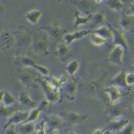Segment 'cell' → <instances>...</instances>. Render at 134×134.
I'll list each match as a JSON object with an SVG mask.
<instances>
[{
  "instance_id": "32",
  "label": "cell",
  "mask_w": 134,
  "mask_h": 134,
  "mask_svg": "<svg viewBox=\"0 0 134 134\" xmlns=\"http://www.w3.org/2000/svg\"><path fill=\"white\" fill-rule=\"evenodd\" d=\"M90 42H92L95 46H101L106 43V40L104 38H101V37H99V35H96V34H90Z\"/></svg>"
},
{
  "instance_id": "37",
  "label": "cell",
  "mask_w": 134,
  "mask_h": 134,
  "mask_svg": "<svg viewBox=\"0 0 134 134\" xmlns=\"http://www.w3.org/2000/svg\"><path fill=\"white\" fill-rule=\"evenodd\" d=\"M93 134H105V131H104V129H96Z\"/></svg>"
},
{
  "instance_id": "20",
  "label": "cell",
  "mask_w": 134,
  "mask_h": 134,
  "mask_svg": "<svg viewBox=\"0 0 134 134\" xmlns=\"http://www.w3.org/2000/svg\"><path fill=\"white\" fill-rule=\"evenodd\" d=\"M65 88V93L67 94L68 99L73 100L74 99V95L77 93V83H74L73 81H70V82H66L64 85Z\"/></svg>"
},
{
  "instance_id": "14",
  "label": "cell",
  "mask_w": 134,
  "mask_h": 134,
  "mask_svg": "<svg viewBox=\"0 0 134 134\" xmlns=\"http://www.w3.org/2000/svg\"><path fill=\"white\" fill-rule=\"evenodd\" d=\"M92 21V15H84L77 11L74 14V27H79L82 25H88Z\"/></svg>"
},
{
  "instance_id": "1",
  "label": "cell",
  "mask_w": 134,
  "mask_h": 134,
  "mask_svg": "<svg viewBox=\"0 0 134 134\" xmlns=\"http://www.w3.org/2000/svg\"><path fill=\"white\" fill-rule=\"evenodd\" d=\"M37 82L40 83V87L43 88V92L46 95V100L50 102H57L60 100V89L55 88L50 84L49 82H46L44 78L39 77L37 79Z\"/></svg>"
},
{
  "instance_id": "15",
  "label": "cell",
  "mask_w": 134,
  "mask_h": 134,
  "mask_svg": "<svg viewBox=\"0 0 134 134\" xmlns=\"http://www.w3.org/2000/svg\"><path fill=\"white\" fill-rule=\"evenodd\" d=\"M17 131L21 134H35L37 133V127L33 124V122H31V123L25 122V123L18 124Z\"/></svg>"
},
{
  "instance_id": "17",
  "label": "cell",
  "mask_w": 134,
  "mask_h": 134,
  "mask_svg": "<svg viewBox=\"0 0 134 134\" xmlns=\"http://www.w3.org/2000/svg\"><path fill=\"white\" fill-rule=\"evenodd\" d=\"M1 105H5V106H9L11 107L12 105L17 104V99L15 98L11 93L9 92H1Z\"/></svg>"
},
{
  "instance_id": "6",
  "label": "cell",
  "mask_w": 134,
  "mask_h": 134,
  "mask_svg": "<svg viewBox=\"0 0 134 134\" xmlns=\"http://www.w3.org/2000/svg\"><path fill=\"white\" fill-rule=\"evenodd\" d=\"M48 105H49V101H48V100H43L38 105V107L32 109V111H29V117L27 118L26 122H27V123H31V122L37 121V118L39 117V113L42 112V111H45V110L48 109Z\"/></svg>"
},
{
  "instance_id": "12",
  "label": "cell",
  "mask_w": 134,
  "mask_h": 134,
  "mask_svg": "<svg viewBox=\"0 0 134 134\" xmlns=\"http://www.w3.org/2000/svg\"><path fill=\"white\" fill-rule=\"evenodd\" d=\"M92 34H96L104 38L105 40H112L113 39V34H112V29H110L109 27H105V26H101L99 28H95L92 31Z\"/></svg>"
},
{
  "instance_id": "16",
  "label": "cell",
  "mask_w": 134,
  "mask_h": 134,
  "mask_svg": "<svg viewBox=\"0 0 134 134\" xmlns=\"http://www.w3.org/2000/svg\"><path fill=\"white\" fill-rule=\"evenodd\" d=\"M74 5H77L78 9H79V12L84 15H90V12L93 11V5L94 3L93 1H76Z\"/></svg>"
},
{
  "instance_id": "25",
  "label": "cell",
  "mask_w": 134,
  "mask_h": 134,
  "mask_svg": "<svg viewBox=\"0 0 134 134\" xmlns=\"http://www.w3.org/2000/svg\"><path fill=\"white\" fill-rule=\"evenodd\" d=\"M57 54L59 56L61 57V60H66L70 57V46L65 44V43H61L59 44V48H57Z\"/></svg>"
},
{
  "instance_id": "21",
  "label": "cell",
  "mask_w": 134,
  "mask_h": 134,
  "mask_svg": "<svg viewBox=\"0 0 134 134\" xmlns=\"http://www.w3.org/2000/svg\"><path fill=\"white\" fill-rule=\"evenodd\" d=\"M104 22H105V14L101 12V11H99V12H96L95 15H92V21H90L89 27H90V29L93 31L94 27H96V26H101Z\"/></svg>"
},
{
  "instance_id": "30",
  "label": "cell",
  "mask_w": 134,
  "mask_h": 134,
  "mask_svg": "<svg viewBox=\"0 0 134 134\" xmlns=\"http://www.w3.org/2000/svg\"><path fill=\"white\" fill-rule=\"evenodd\" d=\"M46 82H49L50 84L53 85V87H55V88L57 89H60L64 84V82H65V77L64 78H61V79H56V78H53V77H45L44 78Z\"/></svg>"
},
{
  "instance_id": "34",
  "label": "cell",
  "mask_w": 134,
  "mask_h": 134,
  "mask_svg": "<svg viewBox=\"0 0 134 134\" xmlns=\"http://www.w3.org/2000/svg\"><path fill=\"white\" fill-rule=\"evenodd\" d=\"M118 134H133V127L129 126V124H127L123 129H121V131L118 132Z\"/></svg>"
},
{
  "instance_id": "22",
  "label": "cell",
  "mask_w": 134,
  "mask_h": 134,
  "mask_svg": "<svg viewBox=\"0 0 134 134\" xmlns=\"http://www.w3.org/2000/svg\"><path fill=\"white\" fill-rule=\"evenodd\" d=\"M105 92L109 94L111 102H116V101H118V100L122 98V94H121V92L118 90V88H117V87H115V85L110 87V88H106Z\"/></svg>"
},
{
  "instance_id": "26",
  "label": "cell",
  "mask_w": 134,
  "mask_h": 134,
  "mask_svg": "<svg viewBox=\"0 0 134 134\" xmlns=\"http://www.w3.org/2000/svg\"><path fill=\"white\" fill-rule=\"evenodd\" d=\"M40 16H42V12L39 10H32V11H28V12L26 14V18H27L31 23H33V25H35V23L39 21Z\"/></svg>"
},
{
  "instance_id": "24",
  "label": "cell",
  "mask_w": 134,
  "mask_h": 134,
  "mask_svg": "<svg viewBox=\"0 0 134 134\" xmlns=\"http://www.w3.org/2000/svg\"><path fill=\"white\" fill-rule=\"evenodd\" d=\"M120 25L123 29H132L134 27V16L126 15L120 20Z\"/></svg>"
},
{
  "instance_id": "39",
  "label": "cell",
  "mask_w": 134,
  "mask_h": 134,
  "mask_svg": "<svg viewBox=\"0 0 134 134\" xmlns=\"http://www.w3.org/2000/svg\"><path fill=\"white\" fill-rule=\"evenodd\" d=\"M105 134H115V133H113V132H110V131H106Z\"/></svg>"
},
{
  "instance_id": "7",
  "label": "cell",
  "mask_w": 134,
  "mask_h": 134,
  "mask_svg": "<svg viewBox=\"0 0 134 134\" xmlns=\"http://www.w3.org/2000/svg\"><path fill=\"white\" fill-rule=\"evenodd\" d=\"M90 34H92V31H87V29H84V31H77V32H74V33H68V34H66L64 37V42H65V44L70 45L71 43L74 42V40L82 39V38H84L85 35H90Z\"/></svg>"
},
{
  "instance_id": "19",
  "label": "cell",
  "mask_w": 134,
  "mask_h": 134,
  "mask_svg": "<svg viewBox=\"0 0 134 134\" xmlns=\"http://www.w3.org/2000/svg\"><path fill=\"white\" fill-rule=\"evenodd\" d=\"M124 110H126V106H124L123 104H117V105H112L111 107H110L109 113H110V116L112 117L113 120H116L117 117H120V116L123 115Z\"/></svg>"
},
{
  "instance_id": "18",
  "label": "cell",
  "mask_w": 134,
  "mask_h": 134,
  "mask_svg": "<svg viewBox=\"0 0 134 134\" xmlns=\"http://www.w3.org/2000/svg\"><path fill=\"white\" fill-rule=\"evenodd\" d=\"M18 101H20L21 105L27 106V107H31V109H35V107H38L37 102L33 101V100L29 98L28 93H26V92H22L21 94H20V99H18Z\"/></svg>"
},
{
  "instance_id": "31",
  "label": "cell",
  "mask_w": 134,
  "mask_h": 134,
  "mask_svg": "<svg viewBox=\"0 0 134 134\" xmlns=\"http://www.w3.org/2000/svg\"><path fill=\"white\" fill-rule=\"evenodd\" d=\"M66 68H67V72H68L71 76H73V74L78 71V68H79V61H78V60L71 61L70 64L67 65Z\"/></svg>"
},
{
  "instance_id": "41",
  "label": "cell",
  "mask_w": 134,
  "mask_h": 134,
  "mask_svg": "<svg viewBox=\"0 0 134 134\" xmlns=\"http://www.w3.org/2000/svg\"><path fill=\"white\" fill-rule=\"evenodd\" d=\"M35 134H37V133H35Z\"/></svg>"
},
{
  "instance_id": "8",
  "label": "cell",
  "mask_w": 134,
  "mask_h": 134,
  "mask_svg": "<svg viewBox=\"0 0 134 134\" xmlns=\"http://www.w3.org/2000/svg\"><path fill=\"white\" fill-rule=\"evenodd\" d=\"M128 123H129L128 120H113L106 126L105 129L106 131H110V132H113V133H115V132L118 133V132H120L121 129H123Z\"/></svg>"
},
{
  "instance_id": "40",
  "label": "cell",
  "mask_w": 134,
  "mask_h": 134,
  "mask_svg": "<svg viewBox=\"0 0 134 134\" xmlns=\"http://www.w3.org/2000/svg\"><path fill=\"white\" fill-rule=\"evenodd\" d=\"M68 134H77V133H76V132H70Z\"/></svg>"
},
{
  "instance_id": "9",
  "label": "cell",
  "mask_w": 134,
  "mask_h": 134,
  "mask_svg": "<svg viewBox=\"0 0 134 134\" xmlns=\"http://www.w3.org/2000/svg\"><path fill=\"white\" fill-rule=\"evenodd\" d=\"M123 55H124V50L121 48V46H115L113 50L111 51L110 54V57L109 60L112 62V64H116V65H122V59H123Z\"/></svg>"
},
{
  "instance_id": "4",
  "label": "cell",
  "mask_w": 134,
  "mask_h": 134,
  "mask_svg": "<svg viewBox=\"0 0 134 134\" xmlns=\"http://www.w3.org/2000/svg\"><path fill=\"white\" fill-rule=\"evenodd\" d=\"M29 117V112L28 111H17L15 113L14 116H11L6 122V127H10V126H14V124H21V123H25L27 118Z\"/></svg>"
},
{
  "instance_id": "10",
  "label": "cell",
  "mask_w": 134,
  "mask_h": 134,
  "mask_svg": "<svg viewBox=\"0 0 134 134\" xmlns=\"http://www.w3.org/2000/svg\"><path fill=\"white\" fill-rule=\"evenodd\" d=\"M112 34H113V39H112L113 45L121 46V48L126 51V49H127V40L124 38L123 33L120 32V31H117V29H112Z\"/></svg>"
},
{
  "instance_id": "33",
  "label": "cell",
  "mask_w": 134,
  "mask_h": 134,
  "mask_svg": "<svg viewBox=\"0 0 134 134\" xmlns=\"http://www.w3.org/2000/svg\"><path fill=\"white\" fill-rule=\"evenodd\" d=\"M37 134H46V124H45V121L39 123L37 126Z\"/></svg>"
},
{
  "instance_id": "23",
  "label": "cell",
  "mask_w": 134,
  "mask_h": 134,
  "mask_svg": "<svg viewBox=\"0 0 134 134\" xmlns=\"http://www.w3.org/2000/svg\"><path fill=\"white\" fill-rule=\"evenodd\" d=\"M18 74H20V82L26 87H32L33 84V77L32 74L27 73L23 70H18Z\"/></svg>"
},
{
  "instance_id": "5",
  "label": "cell",
  "mask_w": 134,
  "mask_h": 134,
  "mask_svg": "<svg viewBox=\"0 0 134 134\" xmlns=\"http://www.w3.org/2000/svg\"><path fill=\"white\" fill-rule=\"evenodd\" d=\"M21 64L22 66H27V67H32V68H35V70L38 71L39 73L42 74V76H49V70L44 66H40L35 62L34 60L32 59H29V57H22L21 59Z\"/></svg>"
},
{
  "instance_id": "27",
  "label": "cell",
  "mask_w": 134,
  "mask_h": 134,
  "mask_svg": "<svg viewBox=\"0 0 134 134\" xmlns=\"http://www.w3.org/2000/svg\"><path fill=\"white\" fill-rule=\"evenodd\" d=\"M16 112H17V110L14 109V107H9V106H5V105H1V107H0V113H1V117H3V118H5V117L10 118V117L14 116Z\"/></svg>"
},
{
  "instance_id": "38",
  "label": "cell",
  "mask_w": 134,
  "mask_h": 134,
  "mask_svg": "<svg viewBox=\"0 0 134 134\" xmlns=\"http://www.w3.org/2000/svg\"><path fill=\"white\" fill-rule=\"evenodd\" d=\"M129 12H131L132 16H134V3L131 5V7H129Z\"/></svg>"
},
{
  "instance_id": "35",
  "label": "cell",
  "mask_w": 134,
  "mask_h": 134,
  "mask_svg": "<svg viewBox=\"0 0 134 134\" xmlns=\"http://www.w3.org/2000/svg\"><path fill=\"white\" fill-rule=\"evenodd\" d=\"M134 84V73H128L127 74V85L131 87Z\"/></svg>"
},
{
  "instance_id": "11",
  "label": "cell",
  "mask_w": 134,
  "mask_h": 134,
  "mask_svg": "<svg viewBox=\"0 0 134 134\" xmlns=\"http://www.w3.org/2000/svg\"><path fill=\"white\" fill-rule=\"evenodd\" d=\"M42 31H46V33H49V35L54 37V38H60V37H65L67 34L61 27H59V25L45 26V27L42 28Z\"/></svg>"
},
{
  "instance_id": "36",
  "label": "cell",
  "mask_w": 134,
  "mask_h": 134,
  "mask_svg": "<svg viewBox=\"0 0 134 134\" xmlns=\"http://www.w3.org/2000/svg\"><path fill=\"white\" fill-rule=\"evenodd\" d=\"M5 134H21V133H20L17 129L10 127V128H6V129H5Z\"/></svg>"
},
{
  "instance_id": "13",
  "label": "cell",
  "mask_w": 134,
  "mask_h": 134,
  "mask_svg": "<svg viewBox=\"0 0 134 134\" xmlns=\"http://www.w3.org/2000/svg\"><path fill=\"white\" fill-rule=\"evenodd\" d=\"M127 74L128 73L126 71L122 70L120 73L111 81V84L115 85V87H123V88L124 87H128L127 85Z\"/></svg>"
},
{
  "instance_id": "28",
  "label": "cell",
  "mask_w": 134,
  "mask_h": 134,
  "mask_svg": "<svg viewBox=\"0 0 134 134\" xmlns=\"http://www.w3.org/2000/svg\"><path fill=\"white\" fill-rule=\"evenodd\" d=\"M67 120L70 121L71 123H79V122L85 120V116H82L77 112H68L67 113Z\"/></svg>"
},
{
  "instance_id": "3",
  "label": "cell",
  "mask_w": 134,
  "mask_h": 134,
  "mask_svg": "<svg viewBox=\"0 0 134 134\" xmlns=\"http://www.w3.org/2000/svg\"><path fill=\"white\" fill-rule=\"evenodd\" d=\"M44 121H45V123H46V127L49 128V129H51V131H55V129L60 131L65 126L64 118L60 116H57V115H51V116L45 117Z\"/></svg>"
},
{
  "instance_id": "29",
  "label": "cell",
  "mask_w": 134,
  "mask_h": 134,
  "mask_svg": "<svg viewBox=\"0 0 134 134\" xmlns=\"http://www.w3.org/2000/svg\"><path fill=\"white\" fill-rule=\"evenodd\" d=\"M107 6L111 9V10H115V11H122L123 10V3L121 0H110L107 1Z\"/></svg>"
},
{
  "instance_id": "2",
  "label": "cell",
  "mask_w": 134,
  "mask_h": 134,
  "mask_svg": "<svg viewBox=\"0 0 134 134\" xmlns=\"http://www.w3.org/2000/svg\"><path fill=\"white\" fill-rule=\"evenodd\" d=\"M33 48L39 53H48V35L44 34L42 29L33 40Z\"/></svg>"
}]
</instances>
